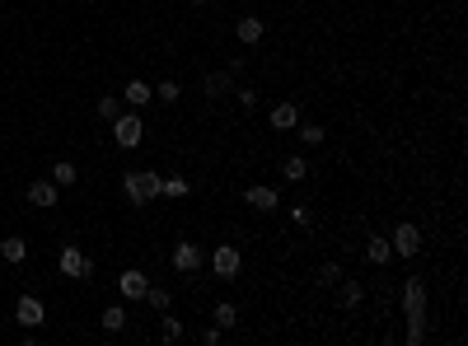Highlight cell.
Instances as JSON below:
<instances>
[{"instance_id": "6da1fadb", "label": "cell", "mask_w": 468, "mask_h": 346, "mask_svg": "<svg viewBox=\"0 0 468 346\" xmlns=\"http://www.w3.org/2000/svg\"><path fill=\"white\" fill-rule=\"evenodd\" d=\"M403 313H408V346H422V337H426V286L417 276H408L403 281Z\"/></svg>"}, {"instance_id": "7a4b0ae2", "label": "cell", "mask_w": 468, "mask_h": 346, "mask_svg": "<svg viewBox=\"0 0 468 346\" xmlns=\"http://www.w3.org/2000/svg\"><path fill=\"white\" fill-rule=\"evenodd\" d=\"M108 126H112V141H117L122 150H136V146H141V136H145L141 112H117V117H112Z\"/></svg>"}, {"instance_id": "3957f363", "label": "cell", "mask_w": 468, "mask_h": 346, "mask_svg": "<svg viewBox=\"0 0 468 346\" xmlns=\"http://www.w3.org/2000/svg\"><path fill=\"white\" fill-rule=\"evenodd\" d=\"M206 267V253H201V244H192V239H179L174 244V271H183V276H192V271Z\"/></svg>"}, {"instance_id": "277c9868", "label": "cell", "mask_w": 468, "mask_h": 346, "mask_svg": "<svg viewBox=\"0 0 468 346\" xmlns=\"http://www.w3.org/2000/svg\"><path fill=\"white\" fill-rule=\"evenodd\" d=\"M389 248H393V253H403V257H417V253H422V229H417L413 220H403L398 229L389 234Z\"/></svg>"}, {"instance_id": "5b68a950", "label": "cell", "mask_w": 468, "mask_h": 346, "mask_svg": "<svg viewBox=\"0 0 468 346\" xmlns=\"http://www.w3.org/2000/svg\"><path fill=\"white\" fill-rule=\"evenodd\" d=\"M211 267H216V276H220V281H234V276H239V267H244V257H239V248H234V244H220L211 253Z\"/></svg>"}, {"instance_id": "8992f818", "label": "cell", "mask_w": 468, "mask_h": 346, "mask_svg": "<svg viewBox=\"0 0 468 346\" xmlns=\"http://www.w3.org/2000/svg\"><path fill=\"white\" fill-rule=\"evenodd\" d=\"M14 318H19V328H38V323L47 318V309H43V300H38V295H19Z\"/></svg>"}, {"instance_id": "52a82bcc", "label": "cell", "mask_w": 468, "mask_h": 346, "mask_svg": "<svg viewBox=\"0 0 468 346\" xmlns=\"http://www.w3.org/2000/svg\"><path fill=\"white\" fill-rule=\"evenodd\" d=\"M85 257H90V253H80L75 244H66V248H61V257H56L61 276H70V281H85Z\"/></svg>"}, {"instance_id": "ba28073f", "label": "cell", "mask_w": 468, "mask_h": 346, "mask_svg": "<svg viewBox=\"0 0 468 346\" xmlns=\"http://www.w3.org/2000/svg\"><path fill=\"white\" fill-rule=\"evenodd\" d=\"M262 33H267V23L257 19V14H244V19L234 23V38H239L244 47H257V43H262Z\"/></svg>"}, {"instance_id": "9c48e42d", "label": "cell", "mask_w": 468, "mask_h": 346, "mask_svg": "<svg viewBox=\"0 0 468 346\" xmlns=\"http://www.w3.org/2000/svg\"><path fill=\"white\" fill-rule=\"evenodd\" d=\"M56 197H61V188H56L52 178H43V183H28V201H33L38 211H52V206H56Z\"/></svg>"}, {"instance_id": "30bf717a", "label": "cell", "mask_w": 468, "mask_h": 346, "mask_svg": "<svg viewBox=\"0 0 468 346\" xmlns=\"http://www.w3.org/2000/svg\"><path fill=\"white\" fill-rule=\"evenodd\" d=\"M201 90H206V99H225V94H230L234 90V75H230V70H211V75H206V80H201Z\"/></svg>"}, {"instance_id": "8fae6325", "label": "cell", "mask_w": 468, "mask_h": 346, "mask_svg": "<svg viewBox=\"0 0 468 346\" xmlns=\"http://www.w3.org/2000/svg\"><path fill=\"white\" fill-rule=\"evenodd\" d=\"M117 291H122L127 295V300H145V291H150V281H145L141 276V271H122V276H117Z\"/></svg>"}, {"instance_id": "7c38bea8", "label": "cell", "mask_w": 468, "mask_h": 346, "mask_svg": "<svg viewBox=\"0 0 468 346\" xmlns=\"http://www.w3.org/2000/svg\"><path fill=\"white\" fill-rule=\"evenodd\" d=\"M150 99H155V85H145V80H127L122 85V103H132V108H145Z\"/></svg>"}, {"instance_id": "4fadbf2b", "label": "cell", "mask_w": 468, "mask_h": 346, "mask_svg": "<svg viewBox=\"0 0 468 346\" xmlns=\"http://www.w3.org/2000/svg\"><path fill=\"white\" fill-rule=\"evenodd\" d=\"M244 201L253 206V211H262V215H267V211H277V206H281L277 188H248V192H244Z\"/></svg>"}, {"instance_id": "5bb4252c", "label": "cell", "mask_w": 468, "mask_h": 346, "mask_svg": "<svg viewBox=\"0 0 468 346\" xmlns=\"http://www.w3.org/2000/svg\"><path fill=\"white\" fill-rule=\"evenodd\" d=\"M272 126H277V131H295V126H300L295 103H277V108H272Z\"/></svg>"}, {"instance_id": "9a60e30c", "label": "cell", "mask_w": 468, "mask_h": 346, "mask_svg": "<svg viewBox=\"0 0 468 346\" xmlns=\"http://www.w3.org/2000/svg\"><path fill=\"white\" fill-rule=\"evenodd\" d=\"M0 257H5V262H23V257H28V239H19V234L0 239Z\"/></svg>"}, {"instance_id": "2e32d148", "label": "cell", "mask_w": 468, "mask_h": 346, "mask_svg": "<svg viewBox=\"0 0 468 346\" xmlns=\"http://www.w3.org/2000/svg\"><path fill=\"white\" fill-rule=\"evenodd\" d=\"M366 257H370V262H375V267H384V262H389V257H393V248H389V239H379V234H370V239H366Z\"/></svg>"}, {"instance_id": "e0dca14e", "label": "cell", "mask_w": 468, "mask_h": 346, "mask_svg": "<svg viewBox=\"0 0 468 346\" xmlns=\"http://www.w3.org/2000/svg\"><path fill=\"white\" fill-rule=\"evenodd\" d=\"M304 173H309V159H304V155H290V159H281V178H286V183H300Z\"/></svg>"}, {"instance_id": "ac0fdd59", "label": "cell", "mask_w": 468, "mask_h": 346, "mask_svg": "<svg viewBox=\"0 0 468 346\" xmlns=\"http://www.w3.org/2000/svg\"><path fill=\"white\" fill-rule=\"evenodd\" d=\"M361 281H337V304H342V309H356L361 304Z\"/></svg>"}, {"instance_id": "d6986e66", "label": "cell", "mask_w": 468, "mask_h": 346, "mask_svg": "<svg viewBox=\"0 0 468 346\" xmlns=\"http://www.w3.org/2000/svg\"><path fill=\"white\" fill-rule=\"evenodd\" d=\"M127 328V309L122 304H108V309H103V333H122Z\"/></svg>"}, {"instance_id": "ffe728a7", "label": "cell", "mask_w": 468, "mask_h": 346, "mask_svg": "<svg viewBox=\"0 0 468 346\" xmlns=\"http://www.w3.org/2000/svg\"><path fill=\"white\" fill-rule=\"evenodd\" d=\"M75 178H80L75 164H66V159H61V164H52V183H56V188H70Z\"/></svg>"}, {"instance_id": "44dd1931", "label": "cell", "mask_w": 468, "mask_h": 346, "mask_svg": "<svg viewBox=\"0 0 468 346\" xmlns=\"http://www.w3.org/2000/svg\"><path fill=\"white\" fill-rule=\"evenodd\" d=\"M234 323H239V309H234L230 300H220V304H216V328L225 333V328H234Z\"/></svg>"}, {"instance_id": "7402d4cb", "label": "cell", "mask_w": 468, "mask_h": 346, "mask_svg": "<svg viewBox=\"0 0 468 346\" xmlns=\"http://www.w3.org/2000/svg\"><path fill=\"white\" fill-rule=\"evenodd\" d=\"M159 337H164V342H179V337H183V318L164 313V318H159Z\"/></svg>"}, {"instance_id": "603a6c76", "label": "cell", "mask_w": 468, "mask_h": 346, "mask_svg": "<svg viewBox=\"0 0 468 346\" xmlns=\"http://www.w3.org/2000/svg\"><path fill=\"white\" fill-rule=\"evenodd\" d=\"M117 112H122V99H112V94H103V99H99V122L108 126L112 117H117Z\"/></svg>"}, {"instance_id": "cb8c5ba5", "label": "cell", "mask_w": 468, "mask_h": 346, "mask_svg": "<svg viewBox=\"0 0 468 346\" xmlns=\"http://www.w3.org/2000/svg\"><path fill=\"white\" fill-rule=\"evenodd\" d=\"M295 131L304 136V146H324V141H328V131H324V126H314V122H300Z\"/></svg>"}, {"instance_id": "d4e9b609", "label": "cell", "mask_w": 468, "mask_h": 346, "mask_svg": "<svg viewBox=\"0 0 468 346\" xmlns=\"http://www.w3.org/2000/svg\"><path fill=\"white\" fill-rule=\"evenodd\" d=\"M179 94H183L179 80H159V85H155V99H159V103H179Z\"/></svg>"}, {"instance_id": "484cf974", "label": "cell", "mask_w": 468, "mask_h": 346, "mask_svg": "<svg viewBox=\"0 0 468 346\" xmlns=\"http://www.w3.org/2000/svg\"><path fill=\"white\" fill-rule=\"evenodd\" d=\"M159 188H164V178H159V173H141V197H145V201H155Z\"/></svg>"}, {"instance_id": "4316f807", "label": "cell", "mask_w": 468, "mask_h": 346, "mask_svg": "<svg viewBox=\"0 0 468 346\" xmlns=\"http://www.w3.org/2000/svg\"><path fill=\"white\" fill-rule=\"evenodd\" d=\"M159 197H188V178H164V188H159Z\"/></svg>"}, {"instance_id": "83f0119b", "label": "cell", "mask_w": 468, "mask_h": 346, "mask_svg": "<svg viewBox=\"0 0 468 346\" xmlns=\"http://www.w3.org/2000/svg\"><path fill=\"white\" fill-rule=\"evenodd\" d=\"M145 304L164 313V309H169V291H164V286H150V291H145Z\"/></svg>"}, {"instance_id": "f1b7e54d", "label": "cell", "mask_w": 468, "mask_h": 346, "mask_svg": "<svg viewBox=\"0 0 468 346\" xmlns=\"http://www.w3.org/2000/svg\"><path fill=\"white\" fill-rule=\"evenodd\" d=\"M122 188H127V197H132L136 206L145 201V197H141V173H136V168H132V173H122Z\"/></svg>"}, {"instance_id": "f546056e", "label": "cell", "mask_w": 468, "mask_h": 346, "mask_svg": "<svg viewBox=\"0 0 468 346\" xmlns=\"http://www.w3.org/2000/svg\"><path fill=\"white\" fill-rule=\"evenodd\" d=\"M337 281H342V267H337V262H328V267L319 271V286H337Z\"/></svg>"}, {"instance_id": "4dcf8cb0", "label": "cell", "mask_w": 468, "mask_h": 346, "mask_svg": "<svg viewBox=\"0 0 468 346\" xmlns=\"http://www.w3.org/2000/svg\"><path fill=\"white\" fill-rule=\"evenodd\" d=\"M234 99H239V108H257V90L248 85V90H234Z\"/></svg>"}, {"instance_id": "1f68e13d", "label": "cell", "mask_w": 468, "mask_h": 346, "mask_svg": "<svg viewBox=\"0 0 468 346\" xmlns=\"http://www.w3.org/2000/svg\"><path fill=\"white\" fill-rule=\"evenodd\" d=\"M290 220H295V225H309V206H290Z\"/></svg>"}, {"instance_id": "d6a6232c", "label": "cell", "mask_w": 468, "mask_h": 346, "mask_svg": "<svg viewBox=\"0 0 468 346\" xmlns=\"http://www.w3.org/2000/svg\"><path fill=\"white\" fill-rule=\"evenodd\" d=\"M192 5H201V0H192Z\"/></svg>"}, {"instance_id": "836d02e7", "label": "cell", "mask_w": 468, "mask_h": 346, "mask_svg": "<svg viewBox=\"0 0 468 346\" xmlns=\"http://www.w3.org/2000/svg\"><path fill=\"white\" fill-rule=\"evenodd\" d=\"M0 5H5V0H0Z\"/></svg>"}]
</instances>
